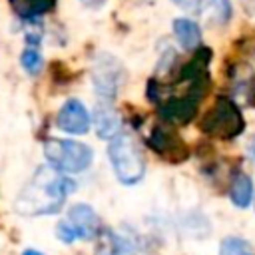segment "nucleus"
I'll return each instance as SVG.
<instances>
[{"mask_svg":"<svg viewBox=\"0 0 255 255\" xmlns=\"http://www.w3.org/2000/svg\"><path fill=\"white\" fill-rule=\"evenodd\" d=\"M249 153L255 157V139H253V141H251V145H249Z\"/></svg>","mask_w":255,"mask_h":255,"instance_id":"obj_19","label":"nucleus"},{"mask_svg":"<svg viewBox=\"0 0 255 255\" xmlns=\"http://www.w3.org/2000/svg\"><path fill=\"white\" fill-rule=\"evenodd\" d=\"M56 126H58V129H62L66 133L82 135L90 129V114L80 100L72 98L60 108V112L56 116Z\"/></svg>","mask_w":255,"mask_h":255,"instance_id":"obj_7","label":"nucleus"},{"mask_svg":"<svg viewBox=\"0 0 255 255\" xmlns=\"http://www.w3.org/2000/svg\"><path fill=\"white\" fill-rule=\"evenodd\" d=\"M124 82L122 64L110 54H98L92 64V84L102 100H114Z\"/></svg>","mask_w":255,"mask_h":255,"instance_id":"obj_5","label":"nucleus"},{"mask_svg":"<svg viewBox=\"0 0 255 255\" xmlns=\"http://www.w3.org/2000/svg\"><path fill=\"white\" fill-rule=\"evenodd\" d=\"M120 126H122V120L110 106L100 104L94 108V128L100 137L112 139L116 133H120Z\"/></svg>","mask_w":255,"mask_h":255,"instance_id":"obj_8","label":"nucleus"},{"mask_svg":"<svg viewBox=\"0 0 255 255\" xmlns=\"http://www.w3.org/2000/svg\"><path fill=\"white\" fill-rule=\"evenodd\" d=\"M219 255H255L251 245L241 237H227L221 241Z\"/></svg>","mask_w":255,"mask_h":255,"instance_id":"obj_15","label":"nucleus"},{"mask_svg":"<svg viewBox=\"0 0 255 255\" xmlns=\"http://www.w3.org/2000/svg\"><path fill=\"white\" fill-rule=\"evenodd\" d=\"M20 64H22V68L26 70V74H30V76H38V74L42 72V68H44V58H42V54H40V50H38L36 44L26 46V50H24L22 56H20Z\"/></svg>","mask_w":255,"mask_h":255,"instance_id":"obj_14","label":"nucleus"},{"mask_svg":"<svg viewBox=\"0 0 255 255\" xmlns=\"http://www.w3.org/2000/svg\"><path fill=\"white\" fill-rule=\"evenodd\" d=\"M10 4L20 18L30 20V18H36L48 12L54 6V0H10Z\"/></svg>","mask_w":255,"mask_h":255,"instance_id":"obj_12","label":"nucleus"},{"mask_svg":"<svg viewBox=\"0 0 255 255\" xmlns=\"http://www.w3.org/2000/svg\"><path fill=\"white\" fill-rule=\"evenodd\" d=\"M100 233V219L88 203H76L68 209L66 219L56 225V235L62 243L88 241Z\"/></svg>","mask_w":255,"mask_h":255,"instance_id":"obj_4","label":"nucleus"},{"mask_svg":"<svg viewBox=\"0 0 255 255\" xmlns=\"http://www.w3.org/2000/svg\"><path fill=\"white\" fill-rule=\"evenodd\" d=\"M229 197H231L233 205H237L241 209L251 203V199H253V181L247 173H235V177L231 179Z\"/></svg>","mask_w":255,"mask_h":255,"instance_id":"obj_11","label":"nucleus"},{"mask_svg":"<svg viewBox=\"0 0 255 255\" xmlns=\"http://www.w3.org/2000/svg\"><path fill=\"white\" fill-rule=\"evenodd\" d=\"M108 157L116 177L124 185H135L145 175L143 153L131 133H116L108 143Z\"/></svg>","mask_w":255,"mask_h":255,"instance_id":"obj_2","label":"nucleus"},{"mask_svg":"<svg viewBox=\"0 0 255 255\" xmlns=\"http://www.w3.org/2000/svg\"><path fill=\"white\" fill-rule=\"evenodd\" d=\"M96 237H98L96 255H135L133 245L126 237L114 231H100Z\"/></svg>","mask_w":255,"mask_h":255,"instance_id":"obj_9","label":"nucleus"},{"mask_svg":"<svg viewBox=\"0 0 255 255\" xmlns=\"http://www.w3.org/2000/svg\"><path fill=\"white\" fill-rule=\"evenodd\" d=\"M22 255H42V253H40V251H36V249H26Z\"/></svg>","mask_w":255,"mask_h":255,"instance_id":"obj_18","label":"nucleus"},{"mask_svg":"<svg viewBox=\"0 0 255 255\" xmlns=\"http://www.w3.org/2000/svg\"><path fill=\"white\" fill-rule=\"evenodd\" d=\"M84 6H88V8H100V6H104L106 4V0H80Z\"/></svg>","mask_w":255,"mask_h":255,"instance_id":"obj_17","label":"nucleus"},{"mask_svg":"<svg viewBox=\"0 0 255 255\" xmlns=\"http://www.w3.org/2000/svg\"><path fill=\"white\" fill-rule=\"evenodd\" d=\"M173 36L183 50H195L201 42V30L197 22H193L191 18L173 20Z\"/></svg>","mask_w":255,"mask_h":255,"instance_id":"obj_10","label":"nucleus"},{"mask_svg":"<svg viewBox=\"0 0 255 255\" xmlns=\"http://www.w3.org/2000/svg\"><path fill=\"white\" fill-rule=\"evenodd\" d=\"M241 128H243V120H241L237 108L233 106V102H229L225 98L217 100V104L211 108V112L203 120V129L213 135H221V137L237 135L241 131Z\"/></svg>","mask_w":255,"mask_h":255,"instance_id":"obj_6","label":"nucleus"},{"mask_svg":"<svg viewBox=\"0 0 255 255\" xmlns=\"http://www.w3.org/2000/svg\"><path fill=\"white\" fill-rule=\"evenodd\" d=\"M74 179L52 169L50 165H42L16 195L14 209L24 217L52 215L64 207L68 195L74 193Z\"/></svg>","mask_w":255,"mask_h":255,"instance_id":"obj_1","label":"nucleus"},{"mask_svg":"<svg viewBox=\"0 0 255 255\" xmlns=\"http://www.w3.org/2000/svg\"><path fill=\"white\" fill-rule=\"evenodd\" d=\"M171 2L185 12H199L201 10V0H171Z\"/></svg>","mask_w":255,"mask_h":255,"instance_id":"obj_16","label":"nucleus"},{"mask_svg":"<svg viewBox=\"0 0 255 255\" xmlns=\"http://www.w3.org/2000/svg\"><path fill=\"white\" fill-rule=\"evenodd\" d=\"M201 10L213 24H225L231 18L229 0H201Z\"/></svg>","mask_w":255,"mask_h":255,"instance_id":"obj_13","label":"nucleus"},{"mask_svg":"<svg viewBox=\"0 0 255 255\" xmlns=\"http://www.w3.org/2000/svg\"><path fill=\"white\" fill-rule=\"evenodd\" d=\"M44 157L48 165L60 173H82L92 165L94 151L88 143L74 139H46Z\"/></svg>","mask_w":255,"mask_h":255,"instance_id":"obj_3","label":"nucleus"}]
</instances>
